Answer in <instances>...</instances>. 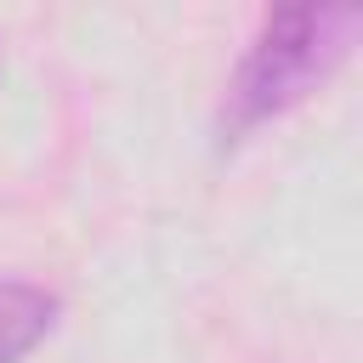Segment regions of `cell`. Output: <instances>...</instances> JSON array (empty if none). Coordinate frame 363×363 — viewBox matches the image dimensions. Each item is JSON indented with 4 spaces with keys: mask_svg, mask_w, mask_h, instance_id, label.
I'll return each mask as SVG.
<instances>
[{
    "mask_svg": "<svg viewBox=\"0 0 363 363\" xmlns=\"http://www.w3.org/2000/svg\"><path fill=\"white\" fill-rule=\"evenodd\" d=\"M57 318V301L34 284H11L0 278V363H17L23 352H34V340H45Z\"/></svg>",
    "mask_w": 363,
    "mask_h": 363,
    "instance_id": "7a4b0ae2",
    "label": "cell"
},
{
    "mask_svg": "<svg viewBox=\"0 0 363 363\" xmlns=\"http://www.w3.org/2000/svg\"><path fill=\"white\" fill-rule=\"evenodd\" d=\"M352 28H357L352 6H284V11H272L255 51L244 57V68L233 79V130L301 102L340 62Z\"/></svg>",
    "mask_w": 363,
    "mask_h": 363,
    "instance_id": "6da1fadb",
    "label": "cell"
}]
</instances>
